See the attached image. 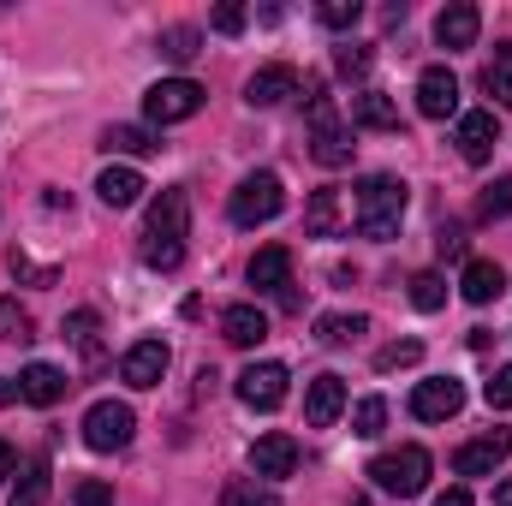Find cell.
<instances>
[{"instance_id":"6da1fadb","label":"cell","mask_w":512,"mask_h":506,"mask_svg":"<svg viewBox=\"0 0 512 506\" xmlns=\"http://www.w3.org/2000/svg\"><path fill=\"white\" fill-rule=\"evenodd\" d=\"M185 233H191V197L179 185H167L155 203H149V227H143V262L149 268H179L185 262Z\"/></svg>"},{"instance_id":"7a4b0ae2","label":"cell","mask_w":512,"mask_h":506,"mask_svg":"<svg viewBox=\"0 0 512 506\" xmlns=\"http://www.w3.org/2000/svg\"><path fill=\"white\" fill-rule=\"evenodd\" d=\"M405 203H411L405 179L370 173V179L358 185V233H364V239H393L399 221H405Z\"/></svg>"},{"instance_id":"3957f363","label":"cell","mask_w":512,"mask_h":506,"mask_svg":"<svg viewBox=\"0 0 512 506\" xmlns=\"http://www.w3.org/2000/svg\"><path fill=\"white\" fill-rule=\"evenodd\" d=\"M370 477H376V489H382V495L411 501V495H423V489H429V453H423V447H393V453H376V459H370Z\"/></svg>"},{"instance_id":"277c9868","label":"cell","mask_w":512,"mask_h":506,"mask_svg":"<svg viewBox=\"0 0 512 506\" xmlns=\"http://www.w3.org/2000/svg\"><path fill=\"white\" fill-rule=\"evenodd\" d=\"M352 126H340V114H334V102L322 96V84L310 90V155L322 161V167H346L352 161Z\"/></svg>"},{"instance_id":"5b68a950","label":"cell","mask_w":512,"mask_h":506,"mask_svg":"<svg viewBox=\"0 0 512 506\" xmlns=\"http://www.w3.org/2000/svg\"><path fill=\"white\" fill-rule=\"evenodd\" d=\"M280 203H286V185L274 173H251V179H239L227 215H233V227H262V221L280 215Z\"/></svg>"},{"instance_id":"8992f818","label":"cell","mask_w":512,"mask_h":506,"mask_svg":"<svg viewBox=\"0 0 512 506\" xmlns=\"http://www.w3.org/2000/svg\"><path fill=\"white\" fill-rule=\"evenodd\" d=\"M203 108V84H191V78H161L149 96H143V120L149 126H179V120H191Z\"/></svg>"},{"instance_id":"52a82bcc","label":"cell","mask_w":512,"mask_h":506,"mask_svg":"<svg viewBox=\"0 0 512 506\" xmlns=\"http://www.w3.org/2000/svg\"><path fill=\"white\" fill-rule=\"evenodd\" d=\"M131 429H137V417H131V405H120V399H96L84 411V447H96V453L131 447Z\"/></svg>"},{"instance_id":"ba28073f","label":"cell","mask_w":512,"mask_h":506,"mask_svg":"<svg viewBox=\"0 0 512 506\" xmlns=\"http://www.w3.org/2000/svg\"><path fill=\"white\" fill-rule=\"evenodd\" d=\"M512 459V435L507 429H489V435H477V441H465L459 453H453V471L459 477H489V471H501Z\"/></svg>"},{"instance_id":"9c48e42d","label":"cell","mask_w":512,"mask_h":506,"mask_svg":"<svg viewBox=\"0 0 512 506\" xmlns=\"http://www.w3.org/2000/svg\"><path fill=\"white\" fill-rule=\"evenodd\" d=\"M251 286L256 292H274L286 310L298 304V292H292V251L286 245H262V251L251 256Z\"/></svg>"},{"instance_id":"30bf717a","label":"cell","mask_w":512,"mask_h":506,"mask_svg":"<svg viewBox=\"0 0 512 506\" xmlns=\"http://www.w3.org/2000/svg\"><path fill=\"white\" fill-rule=\"evenodd\" d=\"M459 405H465V387L453 376L417 381V393H411V417H423V423H447V417H459Z\"/></svg>"},{"instance_id":"8fae6325","label":"cell","mask_w":512,"mask_h":506,"mask_svg":"<svg viewBox=\"0 0 512 506\" xmlns=\"http://www.w3.org/2000/svg\"><path fill=\"white\" fill-rule=\"evenodd\" d=\"M251 471L262 477V483H274V477H292V471H298V441H292L286 429H268V435H256Z\"/></svg>"},{"instance_id":"7c38bea8","label":"cell","mask_w":512,"mask_h":506,"mask_svg":"<svg viewBox=\"0 0 512 506\" xmlns=\"http://www.w3.org/2000/svg\"><path fill=\"white\" fill-rule=\"evenodd\" d=\"M286 364H245L239 370V399L251 405V411H274L280 399H286Z\"/></svg>"},{"instance_id":"4fadbf2b","label":"cell","mask_w":512,"mask_h":506,"mask_svg":"<svg viewBox=\"0 0 512 506\" xmlns=\"http://www.w3.org/2000/svg\"><path fill=\"white\" fill-rule=\"evenodd\" d=\"M417 114H423V120H453V114H459V78H453L447 66H429V72L417 78Z\"/></svg>"},{"instance_id":"5bb4252c","label":"cell","mask_w":512,"mask_h":506,"mask_svg":"<svg viewBox=\"0 0 512 506\" xmlns=\"http://www.w3.org/2000/svg\"><path fill=\"white\" fill-rule=\"evenodd\" d=\"M459 155L471 161V167H483L489 155H495V143H501V131H495V108H471V114H459Z\"/></svg>"},{"instance_id":"9a60e30c","label":"cell","mask_w":512,"mask_h":506,"mask_svg":"<svg viewBox=\"0 0 512 506\" xmlns=\"http://www.w3.org/2000/svg\"><path fill=\"white\" fill-rule=\"evenodd\" d=\"M477 30H483V12L471 6V0H453L441 18H435V42L453 54V48H471L477 42Z\"/></svg>"},{"instance_id":"2e32d148","label":"cell","mask_w":512,"mask_h":506,"mask_svg":"<svg viewBox=\"0 0 512 506\" xmlns=\"http://www.w3.org/2000/svg\"><path fill=\"white\" fill-rule=\"evenodd\" d=\"M340 411H346V381L340 376H316L310 381V393H304V423H310V429H328Z\"/></svg>"},{"instance_id":"e0dca14e","label":"cell","mask_w":512,"mask_h":506,"mask_svg":"<svg viewBox=\"0 0 512 506\" xmlns=\"http://www.w3.org/2000/svg\"><path fill=\"white\" fill-rule=\"evenodd\" d=\"M120 376L131 387H161V376H167V340H137L126 352V364H120Z\"/></svg>"},{"instance_id":"ac0fdd59","label":"cell","mask_w":512,"mask_h":506,"mask_svg":"<svg viewBox=\"0 0 512 506\" xmlns=\"http://www.w3.org/2000/svg\"><path fill=\"white\" fill-rule=\"evenodd\" d=\"M292 90H298V72L292 66H262V72H251V84H245V102L251 108H280Z\"/></svg>"},{"instance_id":"d6986e66","label":"cell","mask_w":512,"mask_h":506,"mask_svg":"<svg viewBox=\"0 0 512 506\" xmlns=\"http://www.w3.org/2000/svg\"><path fill=\"white\" fill-rule=\"evenodd\" d=\"M459 292H465V304H495V298L507 292V274H501L495 262L471 256V262H465V274H459Z\"/></svg>"},{"instance_id":"ffe728a7","label":"cell","mask_w":512,"mask_h":506,"mask_svg":"<svg viewBox=\"0 0 512 506\" xmlns=\"http://www.w3.org/2000/svg\"><path fill=\"white\" fill-rule=\"evenodd\" d=\"M221 334H227L233 346H245V352H251V346L268 340V316H262L256 304H227V310H221Z\"/></svg>"},{"instance_id":"44dd1931","label":"cell","mask_w":512,"mask_h":506,"mask_svg":"<svg viewBox=\"0 0 512 506\" xmlns=\"http://www.w3.org/2000/svg\"><path fill=\"white\" fill-rule=\"evenodd\" d=\"M18 387H24L30 405H60L72 381H66V370H54V364H30V370L18 376Z\"/></svg>"},{"instance_id":"7402d4cb","label":"cell","mask_w":512,"mask_h":506,"mask_svg":"<svg viewBox=\"0 0 512 506\" xmlns=\"http://www.w3.org/2000/svg\"><path fill=\"white\" fill-rule=\"evenodd\" d=\"M340 227H346V215H340V191H316L310 209H304V233H310V239H340Z\"/></svg>"},{"instance_id":"603a6c76","label":"cell","mask_w":512,"mask_h":506,"mask_svg":"<svg viewBox=\"0 0 512 506\" xmlns=\"http://www.w3.org/2000/svg\"><path fill=\"white\" fill-rule=\"evenodd\" d=\"M96 197H102L108 209H131V203L143 197V173H137V167H108V173L96 179Z\"/></svg>"},{"instance_id":"cb8c5ba5","label":"cell","mask_w":512,"mask_h":506,"mask_svg":"<svg viewBox=\"0 0 512 506\" xmlns=\"http://www.w3.org/2000/svg\"><path fill=\"white\" fill-rule=\"evenodd\" d=\"M352 126H364V131H399V108H393V96H382V90H364V96L352 102Z\"/></svg>"},{"instance_id":"d4e9b609","label":"cell","mask_w":512,"mask_h":506,"mask_svg":"<svg viewBox=\"0 0 512 506\" xmlns=\"http://www.w3.org/2000/svg\"><path fill=\"white\" fill-rule=\"evenodd\" d=\"M221 506H280V495H274V483H262V477H233V483L221 489Z\"/></svg>"},{"instance_id":"484cf974","label":"cell","mask_w":512,"mask_h":506,"mask_svg":"<svg viewBox=\"0 0 512 506\" xmlns=\"http://www.w3.org/2000/svg\"><path fill=\"white\" fill-rule=\"evenodd\" d=\"M102 149L108 155H155L161 143H155V131H143V126H108Z\"/></svg>"},{"instance_id":"4316f807","label":"cell","mask_w":512,"mask_h":506,"mask_svg":"<svg viewBox=\"0 0 512 506\" xmlns=\"http://www.w3.org/2000/svg\"><path fill=\"white\" fill-rule=\"evenodd\" d=\"M483 90H489L501 108H512V42L495 54V60H489V72H483Z\"/></svg>"},{"instance_id":"83f0119b","label":"cell","mask_w":512,"mask_h":506,"mask_svg":"<svg viewBox=\"0 0 512 506\" xmlns=\"http://www.w3.org/2000/svg\"><path fill=\"white\" fill-rule=\"evenodd\" d=\"M364 328H370L364 316H322V322H316V340H322V346H352Z\"/></svg>"},{"instance_id":"f1b7e54d","label":"cell","mask_w":512,"mask_h":506,"mask_svg":"<svg viewBox=\"0 0 512 506\" xmlns=\"http://www.w3.org/2000/svg\"><path fill=\"white\" fill-rule=\"evenodd\" d=\"M411 304H417V310H441V304H447V280H441L435 268L411 274Z\"/></svg>"},{"instance_id":"f546056e","label":"cell","mask_w":512,"mask_h":506,"mask_svg":"<svg viewBox=\"0 0 512 506\" xmlns=\"http://www.w3.org/2000/svg\"><path fill=\"white\" fill-rule=\"evenodd\" d=\"M96 328H102V322H96V310H72V316H66V334H72V346H78L90 364L102 358V352H96Z\"/></svg>"},{"instance_id":"4dcf8cb0","label":"cell","mask_w":512,"mask_h":506,"mask_svg":"<svg viewBox=\"0 0 512 506\" xmlns=\"http://www.w3.org/2000/svg\"><path fill=\"white\" fill-rule=\"evenodd\" d=\"M382 423H387V399L382 393H370V399H358V411H352V435H382Z\"/></svg>"},{"instance_id":"1f68e13d","label":"cell","mask_w":512,"mask_h":506,"mask_svg":"<svg viewBox=\"0 0 512 506\" xmlns=\"http://www.w3.org/2000/svg\"><path fill=\"white\" fill-rule=\"evenodd\" d=\"M48 501V465L36 459L24 477H18V489H12V506H42Z\"/></svg>"},{"instance_id":"d6a6232c","label":"cell","mask_w":512,"mask_h":506,"mask_svg":"<svg viewBox=\"0 0 512 506\" xmlns=\"http://www.w3.org/2000/svg\"><path fill=\"white\" fill-rule=\"evenodd\" d=\"M417 358H423V340H393V346H382V352H376V370H411V364H417Z\"/></svg>"},{"instance_id":"836d02e7","label":"cell","mask_w":512,"mask_h":506,"mask_svg":"<svg viewBox=\"0 0 512 506\" xmlns=\"http://www.w3.org/2000/svg\"><path fill=\"white\" fill-rule=\"evenodd\" d=\"M161 54H167L173 66H185V60L197 54V30H191V24H173V30L161 36Z\"/></svg>"},{"instance_id":"e575fe53","label":"cell","mask_w":512,"mask_h":506,"mask_svg":"<svg viewBox=\"0 0 512 506\" xmlns=\"http://www.w3.org/2000/svg\"><path fill=\"white\" fill-rule=\"evenodd\" d=\"M477 215H483V221H501V215H512V179H495V185L477 197Z\"/></svg>"},{"instance_id":"d590c367","label":"cell","mask_w":512,"mask_h":506,"mask_svg":"<svg viewBox=\"0 0 512 506\" xmlns=\"http://www.w3.org/2000/svg\"><path fill=\"white\" fill-rule=\"evenodd\" d=\"M0 340H30V310L18 298H0Z\"/></svg>"},{"instance_id":"8d00e7d4","label":"cell","mask_w":512,"mask_h":506,"mask_svg":"<svg viewBox=\"0 0 512 506\" xmlns=\"http://www.w3.org/2000/svg\"><path fill=\"white\" fill-rule=\"evenodd\" d=\"M316 18H322L328 30H352V24L364 18V6H358V0H322V12H316Z\"/></svg>"},{"instance_id":"74e56055","label":"cell","mask_w":512,"mask_h":506,"mask_svg":"<svg viewBox=\"0 0 512 506\" xmlns=\"http://www.w3.org/2000/svg\"><path fill=\"white\" fill-rule=\"evenodd\" d=\"M72 506H114V489L102 477H78L72 483Z\"/></svg>"},{"instance_id":"f35d334b","label":"cell","mask_w":512,"mask_h":506,"mask_svg":"<svg viewBox=\"0 0 512 506\" xmlns=\"http://www.w3.org/2000/svg\"><path fill=\"white\" fill-rule=\"evenodd\" d=\"M370 60H376V54H370L364 42H352V48H340V54H334V66H340L346 78H358V72H370Z\"/></svg>"},{"instance_id":"ab89813d","label":"cell","mask_w":512,"mask_h":506,"mask_svg":"<svg viewBox=\"0 0 512 506\" xmlns=\"http://www.w3.org/2000/svg\"><path fill=\"white\" fill-rule=\"evenodd\" d=\"M483 399H489L495 411H512V364H507V370H495V381L483 387Z\"/></svg>"},{"instance_id":"60d3db41","label":"cell","mask_w":512,"mask_h":506,"mask_svg":"<svg viewBox=\"0 0 512 506\" xmlns=\"http://www.w3.org/2000/svg\"><path fill=\"white\" fill-rule=\"evenodd\" d=\"M215 30H221V36H239V30H245V6H239V0H221V6H215Z\"/></svg>"},{"instance_id":"b9f144b4","label":"cell","mask_w":512,"mask_h":506,"mask_svg":"<svg viewBox=\"0 0 512 506\" xmlns=\"http://www.w3.org/2000/svg\"><path fill=\"white\" fill-rule=\"evenodd\" d=\"M12 274H18V280H36V286H54V268H36L24 251H12Z\"/></svg>"},{"instance_id":"7bdbcfd3","label":"cell","mask_w":512,"mask_h":506,"mask_svg":"<svg viewBox=\"0 0 512 506\" xmlns=\"http://www.w3.org/2000/svg\"><path fill=\"white\" fill-rule=\"evenodd\" d=\"M435 245H441V256H465V233H459V227H447Z\"/></svg>"},{"instance_id":"ee69618b","label":"cell","mask_w":512,"mask_h":506,"mask_svg":"<svg viewBox=\"0 0 512 506\" xmlns=\"http://www.w3.org/2000/svg\"><path fill=\"white\" fill-rule=\"evenodd\" d=\"M435 506H471V489H465V483H453V489H441V495H435Z\"/></svg>"},{"instance_id":"f6af8a7d","label":"cell","mask_w":512,"mask_h":506,"mask_svg":"<svg viewBox=\"0 0 512 506\" xmlns=\"http://www.w3.org/2000/svg\"><path fill=\"white\" fill-rule=\"evenodd\" d=\"M12 471H18V453H12V447H6V441H0V483H6V477H12Z\"/></svg>"},{"instance_id":"bcb514c9","label":"cell","mask_w":512,"mask_h":506,"mask_svg":"<svg viewBox=\"0 0 512 506\" xmlns=\"http://www.w3.org/2000/svg\"><path fill=\"white\" fill-rule=\"evenodd\" d=\"M12 399H24V387H18V376L0 381V405H12Z\"/></svg>"},{"instance_id":"7dc6e473","label":"cell","mask_w":512,"mask_h":506,"mask_svg":"<svg viewBox=\"0 0 512 506\" xmlns=\"http://www.w3.org/2000/svg\"><path fill=\"white\" fill-rule=\"evenodd\" d=\"M495 506H512V483H501V489H495Z\"/></svg>"}]
</instances>
